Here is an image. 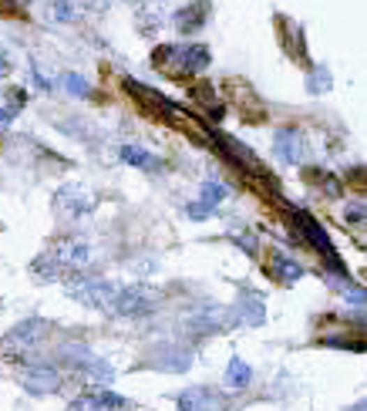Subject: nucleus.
<instances>
[{
	"label": "nucleus",
	"mask_w": 367,
	"mask_h": 411,
	"mask_svg": "<svg viewBox=\"0 0 367 411\" xmlns=\"http://www.w3.org/2000/svg\"><path fill=\"white\" fill-rule=\"evenodd\" d=\"M213 61L209 47L206 44H165L158 54H155V64L165 71V75H195L202 71L206 64Z\"/></svg>",
	"instance_id": "f257e3e1"
},
{
	"label": "nucleus",
	"mask_w": 367,
	"mask_h": 411,
	"mask_svg": "<svg viewBox=\"0 0 367 411\" xmlns=\"http://www.w3.org/2000/svg\"><path fill=\"white\" fill-rule=\"evenodd\" d=\"M68 297H75L77 304H84V307H105V311H112V304H115L118 297V283L112 280H101V276H81L75 280L71 287H68Z\"/></svg>",
	"instance_id": "f03ea898"
},
{
	"label": "nucleus",
	"mask_w": 367,
	"mask_h": 411,
	"mask_svg": "<svg viewBox=\"0 0 367 411\" xmlns=\"http://www.w3.org/2000/svg\"><path fill=\"white\" fill-rule=\"evenodd\" d=\"M293 219H297V230L307 236L310 239V246H317L320 253H324V260H327V267L334 270V276H347L344 274V263H340V256H337V250H334V243H330V236H327V230L313 219V216H307V213H293Z\"/></svg>",
	"instance_id": "7ed1b4c3"
},
{
	"label": "nucleus",
	"mask_w": 367,
	"mask_h": 411,
	"mask_svg": "<svg viewBox=\"0 0 367 411\" xmlns=\"http://www.w3.org/2000/svg\"><path fill=\"white\" fill-rule=\"evenodd\" d=\"M158 307V294L152 287H118L112 313L118 317H149Z\"/></svg>",
	"instance_id": "20e7f679"
},
{
	"label": "nucleus",
	"mask_w": 367,
	"mask_h": 411,
	"mask_svg": "<svg viewBox=\"0 0 367 411\" xmlns=\"http://www.w3.org/2000/svg\"><path fill=\"white\" fill-rule=\"evenodd\" d=\"M44 334H47V320H40V317L20 320L17 327L3 337V348H7V351H20V357H24V354L34 351L40 341H44Z\"/></svg>",
	"instance_id": "39448f33"
},
{
	"label": "nucleus",
	"mask_w": 367,
	"mask_h": 411,
	"mask_svg": "<svg viewBox=\"0 0 367 411\" xmlns=\"http://www.w3.org/2000/svg\"><path fill=\"white\" fill-rule=\"evenodd\" d=\"M54 209L64 219H81V216H88L95 209V196L84 186H64L58 196H54Z\"/></svg>",
	"instance_id": "423d86ee"
},
{
	"label": "nucleus",
	"mask_w": 367,
	"mask_h": 411,
	"mask_svg": "<svg viewBox=\"0 0 367 411\" xmlns=\"http://www.w3.org/2000/svg\"><path fill=\"white\" fill-rule=\"evenodd\" d=\"M149 364L158 368V371H189V364H193V351L189 348H182V344H158L152 354H149Z\"/></svg>",
	"instance_id": "0eeeda50"
},
{
	"label": "nucleus",
	"mask_w": 367,
	"mask_h": 411,
	"mask_svg": "<svg viewBox=\"0 0 367 411\" xmlns=\"http://www.w3.org/2000/svg\"><path fill=\"white\" fill-rule=\"evenodd\" d=\"M20 384L31 394H54L61 388V374L47 364H27L24 374H20Z\"/></svg>",
	"instance_id": "6e6552de"
},
{
	"label": "nucleus",
	"mask_w": 367,
	"mask_h": 411,
	"mask_svg": "<svg viewBox=\"0 0 367 411\" xmlns=\"http://www.w3.org/2000/svg\"><path fill=\"white\" fill-rule=\"evenodd\" d=\"M273 152L280 156V162H304V152H307V142H304V132L300 128H280L273 135Z\"/></svg>",
	"instance_id": "1a4fd4ad"
},
{
	"label": "nucleus",
	"mask_w": 367,
	"mask_h": 411,
	"mask_svg": "<svg viewBox=\"0 0 367 411\" xmlns=\"http://www.w3.org/2000/svg\"><path fill=\"white\" fill-rule=\"evenodd\" d=\"M108 408H128V398L112 394L108 388H101V391H91V394H81V398H75L68 411H108Z\"/></svg>",
	"instance_id": "9d476101"
},
{
	"label": "nucleus",
	"mask_w": 367,
	"mask_h": 411,
	"mask_svg": "<svg viewBox=\"0 0 367 411\" xmlns=\"http://www.w3.org/2000/svg\"><path fill=\"white\" fill-rule=\"evenodd\" d=\"M223 405V398L209 388H189L179 394V411H216Z\"/></svg>",
	"instance_id": "9b49d317"
},
{
	"label": "nucleus",
	"mask_w": 367,
	"mask_h": 411,
	"mask_svg": "<svg viewBox=\"0 0 367 411\" xmlns=\"http://www.w3.org/2000/svg\"><path fill=\"white\" fill-rule=\"evenodd\" d=\"M232 317L243 320V324H250V327L263 324V317H267V311H263V297L253 294V290H243L239 300H236V313H232Z\"/></svg>",
	"instance_id": "f8f14e48"
},
{
	"label": "nucleus",
	"mask_w": 367,
	"mask_h": 411,
	"mask_svg": "<svg viewBox=\"0 0 367 411\" xmlns=\"http://www.w3.org/2000/svg\"><path fill=\"white\" fill-rule=\"evenodd\" d=\"M270 274L280 280V283H297L300 276H304V267L290 260L287 253H280V250H273L270 253Z\"/></svg>",
	"instance_id": "ddd939ff"
},
{
	"label": "nucleus",
	"mask_w": 367,
	"mask_h": 411,
	"mask_svg": "<svg viewBox=\"0 0 367 411\" xmlns=\"http://www.w3.org/2000/svg\"><path fill=\"white\" fill-rule=\"evenodd\" d=\"M118 158H121V162H128V165H135V169H158V158H155L149 149L135 145V142L121 145V149H118Z\"/></svg>",
	"instance_id": "4468645a"
},
{
	"label": "nucleus",
	"mask_w": 367,
	"mask_h": 411,
	"mask_svg": "<svg viewBox=\"0 0 367 411\" xmlns=\"http://www.w3.org/2000/svg\"><path fill=\"white\" fill-rule=\"evenodd\" d=\"M250 381H253V368L243 357H232L230 368H226V384L236 388V391H243V388H250Z\"/></svg>",
	"instance_id": "2eb2a0df"
},
{
	"label": "nucleus",
	"mask_w": 367,
	"mask_h": 411,
	"mask_svg": "<svg viewBox=\"0 0 367 411\" xmlns=\"http://www.w3.org/2000/svg\"><path fill=\"white\" fill-rule=\"evenodd\" d=\"M61 84H64V91H71L75 98H91V91H95L91 81L81 78L77 71H64V75H61Z\"/></svg>",
	"instance_id": "dca6fc26"
},
{
	"label": "nucleus",
	"mask_w": 367,
	"mask_h": 411,
	"mask_svg": "<svg viewBox=\"0 0 367 411\" xmlns=\"http://www.w3.org/2000/svg\"><path fill=\"white\" fill-rule=\"evenodd\" d=\"M175 24H179V31H199L206 24V10L199 3H193V7H186V10L175 14Z\"/></svg>",
	"instance_id": "f3484780"
},
{
	"label": "nucleus",
	"mask_w": 367,
	"mask_h": 411,
	"mask_svg": "<svg viewBox=\"0 0 367 411\" xmlns=\"http://www.w3.org/2000/svg\"><path fill=\"white\" fill-rule=\"evenodd\" d=\"M226 196H230V189H226L223 182L209 179V182H202V199H199V202H202L206 209H213V213H216V206H219Z\"/></svg>",
	"instance_id": "a211bd4d"
},
{
	"label": "nucleus",
	"mask_w": 367,
	"mask_h": 411,
	"mask_svg": "<svg viewBox=\"0 0 367 411\" xmlns=\"http://www.w3.org/2000/svg\"><path fill=\"white\" fill-rule=\"evenodd\" d=\"M51 14H54V20H61V24L75 20V17H77L75 0H54V3H51Z\"/></svg>",
	"instance_id": "6ab92c4d"
},
{
	"label": "nucleus",
	"mask_w": 367,
	"mask_h": 411,
	"mask_svg": "<svg viewBox=\"0 0 367 411\" xmlns=\"http://www.w3.org/2000/svg\"><path fill=\"white\" fill-rule=\"evenodd\" d=\"M24 105H27V91H24V88H10V91L3 95V108H7L10 115H17Z\"/></svg>",
	"instance_id": "aec40b11"
},
{
	"label": "nucleus",
	"mask_w": 367,
	"mask_h": 411,
	"mask_svg": "<svg viewBox=\"0 0 367 411\" xmlns=\"http://www.w3.org/2000/svg\"><path fill=\"white\" fill-rule=\"evenodd\" d=\"M320 75H310V81H307V88L310 91H327L330 88V75H327V68H317Z\"/></svg>",
	"instance_id": "412c9836"
},
{
	"label": "nucleus",
	"mask_w": 367,
	"mask_h": 411,
	"mask_svg": "<svg viewBox=\"0 0 367 411\" xmlns=\"http://www.w3.org/2000/svg\"><path fill=\"white\" fill-rule=\"evenodd\" d=\"M232 239H239V246H243L246 253H256V236L253 233H232Z\"/></svg>",
	"instance_id": "4be33fe9"
},
{
	"label": "nucleus",
	"mask_w": 367,
	"mask_h": 411,
	"mask_svg": "<svg viewBox=\"0 0 367 411\" xmlns=\"http://www.w3.org/2000/svg\"><path fill=\"white\" fill-rule=\"evenodd\" d=\"M10 121H14V115H10V112H7V108H3V105H0V128H7V125H10Z\"/></svg>",
	"instance_id": "5701e85b"
},
{
	"label": "nucleus",
	"mask_w": 367,
	"mask_h": 411,
	"mask_svg": "<svg viewBox=\"0 0 367 411\" xmlns=\"http://www.w3.org/2000/svg\"><path fill=\"white\" fill-rule=\"evenodd\" d=\"M7 75H10V61L0 54V78H7Z\"/></svg>",
	"instance_id": "b1692460"
},
{
	"label": "nucleus",
	"mask_w": 367,
	"mask_h": 411,
	"mask_svg": "<svg viewBox=\"0 0 367 411\" xmlns=\"http://www.w3.org/2000/svg\"><path fill=\"white\" fill-rule=\"evenodd\" d=\"M350 411H367V401H361V405H354Z\"/></svg>",
	"instance_id": "393cba45"
},
{
	"label": "nucleus",
	"mask_w": 367,
	"mask_h": 411,
	"mask_svg": "<svg viewBox=\"0 0 367 411\" xmlns=\"http://www.w3.org/2000/svg\"><path fill=\"white\" fill-rule=\"evenodd\" d=\"M95 3H105V0H95Z\"/></svg>",
	"instance_id": "a878e982"
}]
</instances>
